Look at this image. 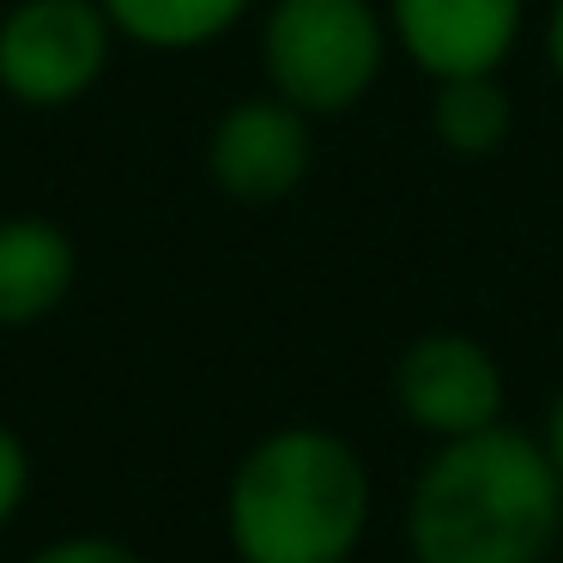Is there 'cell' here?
<instances>
[{
	"mask_svg": "<svg viewBox=\"0 0 563 563\" xmlns=\"http://www.w3.org/2000/svg\"><path fill=\"white\" fill-rule=\"evenodd\" d=\"M400 533L412 563H545L563 539V478L539 430L503 418L430 442Z\"/></svg>",
	"mask_w": 563,
	"mask_h": 563,
	"instance_id": "cell-1",
	"label": "cell"
},
{
	"mask_svg": "<svg viewBox=\"0 0 563 563\" xmlns=\"http://www.w3.org/2000/svg\"><path fill=\"white\" fill-rule=\"evenodd\" d=\"M369 461L328 424H279L243 449L224 485L236 563H352L369 533Z\"/></svg>",
	"mask_w": 563,
	"mask_h": 563,
	"instance_id": "cell-2",
	"label": "cell"
},
{
	"mask_svg": "<svg viewBox=\"0 0 563 563\" xmlns=\"http://www.w3.org/2000/svg\"><path fill=\"white\" fill-rule=\"evenodd\" d=\"M261 79L309 122L352 115L376 91L394 55L382 0H267L261 13Z\"/></svg>",
	"mask_w": 563,
	"mask_h": 563,
	"instance_id": "cell-3",
	"label": "cell"
},
{
	"mask_svg": "<svg viewBox=\"0 0 563 563\" xmlns=\"http://www.w3.org/2000/svg\"><path fill=\"white\" fill-rule=\"evenodd\" d=\"M115 43L98 0H13L0 13V91L19 110H74L110 74Z\"/></svg>",
	"mask_w": 563,
	"mask_h": 563,
	"instance_id": "cell-4",
	"label": "cell"
},
{
	"mask_svg": "<svg viewBox=\"0 0 563 563\" xmlns=\"http://www.w3.org/2000/svg\"><path fill=\"white\" fill-rule=\"evenodd\" d=\"M388 400L418 437L449 442L503 424L509 412V376L503 357L466 328H430L400 345L388 369Z\"/></svg>",
	"mask_w": 563,
	"mask_h": 563,
	"instance_id": "cell-5",
	"label": "cell"
},
{
	"mask_svg": "<svg viewBox=\"0 0 563 563\" xmlns=\"http://www.w3.org/2000/svg\"><path fill=\"white\" fill-rule=\"evenodd\" d=\"M316 170V122L285 98H236L207 134V176L236 207H285Z\"/></svg>",
	"mask_w": 563,
	"mask_h": 563,
	"instance_id": "cell-6",
	"label": "cell"
},
{
	"mask_svg": "<svg viewBox=\"0 0 563 563\" xmlns=\"http://www.w3.org/2000/svg\"><path fill=\"white\" fill-rule=\"evenodd\" d=\"M388 37L418 74L466 79L503 74L527 31V0H382Z\"/></svg>",
	"mask_w": 563,
	"mask_h": 563,
	"instance_id": "cell-7",
	"label": "cell"
},
{
	"mask_svg": "<svg viewBox=\"0 0 563 563\" xmlns=\"http://www.w3.org/2000/svg\"><path fill=\"white\" fill-rule=\"evenodd\" d=\"M79 249L43 212H0V333L37 328L74 297Z\"/></svg>",
	"mask_w": 563,
	"mask_h": 563,
	"instance_id": "cell-8",
	"label": "cell"
},
{
	"mask_svg": "<svg viewBox=\"0 0 563 563\" xmlns=\"http://www.w3.org/2000/svg\"><path fill=\"white\" fill-rule=\"evenodd\" d=\"M515 134V98L503 74H466V79H437L430 86V140L449 158L478 164L497 158Z\"/></svg>",
	"mask_w": 563,
	"mask_h": 563,
	"instance_id": "cell-9",
	"label": "cell"
},
{
	"mask_svg": "<svg viewBox=\"0 0 563 563\" xmlns=\"http://www.w3.org/2000/svg\"><path fill=\"white\" fill-rule=\"evenodd\" d=\"M98 7L110 13L115 37L152 55L207 49L255 13V0H98Z\"/></svg>",
	"mask_w": 563,
	"mask_h": 563,
	"instance_id": "cell-10",
	"label": "cell"
},
{
	"mask_svg": "<svg viewBox=\"0 0 563 563\" xmlns=\"http://www.w3.org/2000/svg\"><path fill=\"white\" fill-rule=\"evenodd\" d=\"M25 563H146V558L115 533H67V539L37 545Z\"/></svg>",
	"mask_w": 563,
	"mask_h": 563,
	"instance_id": "cell-11",
	"label": "cell"
},
{
	"mask_svg": "<svg viewBox=\"0 0 563 563\" xmlns=\"http://www.w3.org/2000/svg\"><path fill=\"white\" fill-rule=\"evenodd\" d=\"M25 497H31V449L13 424H0V533L19 521Z\"/></svg>",
	"mask_w": 563,
	"mask_h": 563,
	"instance_id": "cell-12",
	"label": "cell"
},
{
	"mask_svg": "<svg viewBox=\"0 0 563 563\" xmlns=\"http://www.w3.org/2000/svg\"><path fill=\"white\" fill-rule=\"evenodd\" d=\"M539 55H545V67L563 79V0H551V7H545V25H539Z\"/></svg>",
	"mask_w": 563,
	"mask_h": 563,
	"instance_id": "cell-13",
	"label": "cell"
},
{
	"mask_svg": "<svg viewBox=\"0 0 563 563\" xmlns=\"http://www.w3.org/2000/svg\"><path fill=\"white\" fill-rule=\"evenodd\" d=\"M539 442H545L551 466H558V478H563V388L551 394V406H545V424H539Z\"/></svg>",
	"mask_w": 563,
	"mask_h": 563,
	"instance_id": "cell-14",
	"label": "cell"
}]
</instances>
